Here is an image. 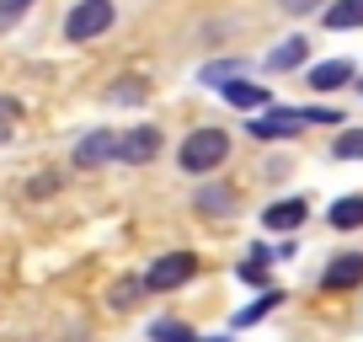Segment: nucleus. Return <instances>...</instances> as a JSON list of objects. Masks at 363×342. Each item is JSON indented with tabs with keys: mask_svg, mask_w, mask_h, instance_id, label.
I'll return each mask as SVG.
<instances>
[{
	"mask_svg": "<svg viewBox=\"0 0 363 342\" xmlns=\"http://www.w3.org/2000/svg\"><path fill=\"white\" fill-rule=\"evenodd\" d=\"M225 155H230V134H225L219 123H208V128H193V134L182 139V150H177L182 171H193V177H208V171H214Z\"/></svg>",
	"mask_w": 363,
	"mask_h": 342,
	"instance_id": "f257e3e1",
	"label": "nucleus"
},
{
	"mask_svg": "<svg viewBox=\"0 0 363 342\" xmlns=\"http://www.w3.org/2000/svg\"><path fill=\"white\" fill-rule=\"evenodd\" d=\"M113 0H80L75 11L65 16V38L69 43H91V38H102L107 27H113Z\"/></svg>",
	"mask_w": 363,
	"mask_h": 342,
	"instance_id": "f03ea898",
	"label": "nucleus"
},
{
	"mask_svg": "<svg viewBox=\"0 0 363 342\" xmlns=\"http://www.w3.org/2000/svg\"><path fill=\"white\" fill-rule=\"evenodd\" d=\"M193 273H198L193 251H166V257H155V267L145 273V289H150V294H166V289H182Z\"/></svg>",
	"mask_w": 363,
	"mask_h": 342,
	"instance_id": "7ed1b4c3",
	"label": "nucleus"
},
{
	"mask_svg": "<svg viewBox=\"0 0 363 342\" xmlns=\"http://www.w3.org/2000/svg\"><path fill=\"white\" fill-rule=\"evenodd\" d=\"M118 150H123V134H113V128H91V134L75 145V166L91 171V166H102V160H118Z\"/></svg>",
	"mask_w": 363,
	"mask_h": 342,
	"instance_id": "20e7f679",
	"label": "nucleus"
},
{
	"mask_svg": "<svg viewBox=\"0 0 363 342\" xmlns=\"http://www.w3.org/2000/svg\"><path fill=\"white\" fill-rule=\"evenodd\" d=\"M305 123V107H272V113L251 118V139H294Z\"/></svg>",
	"mask_w": 363,
	"mask_h": 342,
	"instance_id": "39448f33",
	"label": "nucleus"
},
{
	"mask_svg": "<svg viewBox=\"0 0 363 342\" xmlns=\"http://www.w3.org/2000/svg\"><path fill=\"white\" fill-rule=\"evenodd\" d=\"M320 284L337 294V289H358L363 284V251H342V257H331L326 273H320Z\"/></svg>",
	"mask_w": 363,
	"mask_h": 342,
	"instance_id": "423d86ee",
	"label": "nucleus"
},
{
	"mask_svg": "<svg viewBox=\"0 0 363 342\" xmlns=\"http://www.w3.org/2000/svg\"><path fill=\"white\" fill-rule=\"evenodd\" d=\"M155 150H160V128L139 123V128H128V134H123L118 160H123V166H145V160H155Z\"/></svg>",
	"mask_w": 363,
	"mask_h": 342,
	"instance_id": "0eeeda50",
	"label": "nucleus"
},
{
	"mask_svg": "<svg viewBox=\"0 0 363 342\" xmlns=\"http://www.w3.org/2000/svg\"><path fill=\"white\" fill-rule=\"evenodd\" d=\"M219 92H225V102H230V107H246V113H262V107H267V86H251L246 75L225 80Z\"/></svg>",
	"mask_w": 363,
	"mask_h": 342,
	"instance_id": "6e6552de",
	"label": "nucleus"
},
{
	"mask_svg": "<svg viewBox=\"0 0 363 342\" xmlns=\"http://www.w3.org/2000/svg\"><path fill=\"white\" fill-rule=\"evenodd\" d=\"M305 214H310L305 198H278L262 219H267V230H299V225H305Z\"/></svg>",
	"mask_w": 363,
	"mask_h": 342,
	"instance_id": "1a4fd4ad",
	"label": "nucleus"
},
{
	"mask_svg": "<svg viewBox=\"0 0 363 342\" xmlns=\"http://www.w3.org/2000/svg\"><path fill=\"white\" fill-rule=\"evenodd\" d=\"M347 80H352L347 59H326V65L310 70V86H315V92H337V86H347Z\"/></svg>",
	"mask_w": 363,
	"mask_h": 342,
	"instance_id": "9d476101",
	"label": "nucleus"
},
{
	"mask_svg": "<svg viewBox=\"0 0 363 342\" xmlns=\"http://www.w3.org/2000/svg\"><path fill=\"white\" fill-rule=\"evenodd\" d=\"M320 22H326L331 33H347V27H363V0H337V6H326V11H320Z\"/></svg>",
	"mask_w": 363,
	"mask_h": 342,
	"instance_id": "9b49d317",
	"label": "nucleus"
},
{
	"mask_svg": "<svg viewBox=\"0 0 363 342\" xmlns=\"http://www.w3.org/2000/svg\"><path fill=\"white\" fill-rule=\"evenodd\" d=\"M305 59H310V43H305V38H289L284 48H272V54H267V65L272 70H299Z\"/></svg>",
	"mask_w": 363,
	"mask_h": 342,
	"instance_id": "f8f14e48",
	"label": "nucleus"
},
{
	"mask_svg": "<svg viewBox=\"0 0 363 342\" xmlns=\"http://www.w3.org/2000/svg\"><path fill=\"white\" fill-rule=\"evenodd\" d=\"M326 219H331V230H358L363 225V198H337Z\"/></svg>",
	"mask_w": 363,
	"mask_h": 342,
	"instance_id": "ddd939ff",
	"label": "nucleus"
},
{
	"mask_svg": "<svg viewBox=\"0 0 363 342\" xmlns=\"http://www.w3.org/2000/svg\"><path fill=\"white\" fill-rule=\"evenodd\" d=\"M267 263H272V251H267V246H251L246 257H240L235 273L246 278V284H267Z\"/></svg>",
	"mask_w": 363,
	"mask_h": 342,
	"instance_id": "4468645a",
	"label": "nucleus"
},
{
	"mask_svg": "<svg viewBox=\"0 0 363 342\" xmlns=\"http://www.w3.org/2000/svg\"><path fill=\"white\" fill-rule=\"evenodd\" d=\"M198 209H203V214H230V209H235V193L208 182V187H198Z\"/></svg>",
	"mask_w": 363,
	"mask_h": 342,
	"instance_id": "2eb2a0df",
	"label": "nucleus"
},
{
	"mask_svg": "<svg viewBox=\"0 0 363 342\" xmlns=\"http://www.w3.org/2000/svg\"><path fill=\"white\" fill-rule=\"evenodd\" d=\"M150 342H198V331L187 321H155L150 326Z\"/></svg>",
	"mask_w": 363,
	"mask_h": 342,
	"instance_id": "dca6fc26",
	"label": "nucleus"
},
{
	"mask_svg": "<svg viewBox=\"0 0 363 342\" xmlns=\"http://www.w3.org/2000/svg\"><path fill=\"white\" fill-rule=\"evenodd\" d=\"M278 299H284V294H278V289H267V294H262V299H257V305H246V310H235V326H251V321H262V316H267V310H272V305H278Z\"/></svg>",
	"mask_w": 363,
	"mask_h": 342,
	"instance_id": "f3484780",
	"label": "nucleus"
},
{
	"mask_svg": "<svg viewBox=\"0 0 363 342\" xmlns=\"http://www.w3.org/2000/svg\"><path fill=\"white\" fill-rule=\"evenodd\" d=\"M337 160H363V128L337 134Z\"/></svg>",
	"mask_w": 363,
	"mask_h": 342,
	"instance_id": "a211bd4d",
	"label": "nucleus"
},
{
	"mask_svg": "<svg viewBox=\"0 0 363 342\" xmlns=\"http://www.w3.org/2000/svg\"><path fill=\"white\" fill-rule=\"evenodd\" d=\"M16 118H22V107H16L11 96H0V145L16 134Z\"/></svg>",
	"mask_w": 363,
	"mask_h": 342,
	"instance_id": "6ab92c4d",
	"label": "nucleus"
},
{
	"mask_svg": "<svg viewBox=\"0 0 363 342\" xmlns=\"http://www.w3.org/2000/svg\"><path fill=\"white\" fill-rule=\"evenodd\" d=\"M139 289H145V284H134V278H123V284L113 289V305H118V310H134V305H139Z\"/></svg>",
	"mask_w": 363,
	"mask_h": 342,
	"instance_id": "aec40b11",
	"label": "nucleus"
},
{
	"mask_svg": "<svg viewBox=\"0 0 363 342\" xmlns=\"http://www.w3.org/2000/svg\"><path fill=\"white\" fill-rule=\"evenodd\" d=\"M27 6H33V0H0V27H16L27 16Z\"/></svg>",
	"mask_w": 363,
	"mask_h": 342,
	"instance_id": "412c9836",
	"label": "nucleus"
},
{
	"mask_svg": "<svg viewBox=\"0 0 363 342\" xmlns=\"http://www.w3.org/2000/svg\"><path fill=\"white\" fill-rule=\"evenodd\" d=\"M305 123H337L342 128V113L337 107H305Z\"/></svg>",
	"mask_w": 363,
	"mask_h": 342,
	"instance_id": "4be33fe9",
	"label": "nucleus"
},
{
	"mask_svg": "<svg viewBox=\"0 0 363 342\" xmlns=\"http://www.w3.org/2000/svg\"><path fill=\"white\" fill-rule=\"evenodd\" d=\"M139 86H145V80H118V92H113V102H139Z\"/></svg>",
	"mask_w": 363,
	"mask_h": 342,
	"instance_id": "5701e85b",
	"label": "nucleus"
},
{
	"mask_svg": "<svg viewBox=\"0 0 363 342\" xmlns=\"http://www.w3.org/2000/svg\"><path fill=\"white\" fill-rule=\"evenodd\" d=\"M284 6H289V11H305V6H310V0H284Z\"/></svg>",
	"mask_w": 363,
	"mask_h": 342,
	"instance_id": "b1692460",
	"label": "nucleus"
}]
</instances>
